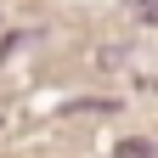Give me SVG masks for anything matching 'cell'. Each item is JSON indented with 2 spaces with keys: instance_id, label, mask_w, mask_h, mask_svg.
<instances>
[{
  "instance_id": "obj_1",
  "label": "cell",
  "mask_w": 158,
  "mask_h": 158,
  "mask_svg": "<svg viewBox=\"0 0 158 158\" xmlns=\"http://www.w3.org/2000/svg\"><path fill=\"white\" fill-rule=\"evenodd\" d=\"M113 158H158V147H152V141H118Z\"/></svg>"
},
{
  "instance_id": "obj_2",
  "label": "cell",
  "mask_w": 158,
  "mask_h": 158,
  "mask_svg": "<svg viewBox=\"0 0 158 158\" xmlns=\"http://www.w3.org/2000/svg\"><path fill=\"white\" fill-rule=\"evenodd\" d=\"M130 11H135V17H147V23H158V0H130Z\"/></svg>"
}]
</instances>
